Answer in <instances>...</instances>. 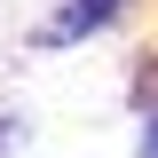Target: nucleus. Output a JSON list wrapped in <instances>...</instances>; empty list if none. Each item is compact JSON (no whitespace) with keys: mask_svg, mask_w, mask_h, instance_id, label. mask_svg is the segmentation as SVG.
I'll use <instances>...</instances> for the list:
<instances>
[{"mask_svg":"<svg viewBox=\"0 0 158 158\" xmlns=\"http://www.w3.org/2000/svg\"><path fill=\"white\" fill-rule=\"evenodd\" d=\"M111 8H118V0H79L71 16L56 24V40H63V32H87V24H103V16H111Z\"/></svg>","mask_w":158,"mask_h":158,"instance_id":"f257e3e1","label":"nucleus"},{"mask_svg":"<svg viewBox=\"0 0 158 158\" xmlns=\"http://www.w3.org/2000/svg\"><path fill=\"white\" fill-rule=\"evenodd\" d=\"M150 158H158V118H150Z\"/></svg>","mask_w":158,"mask_h":158,"instance_id":"f03ea898","label":"nucleus"}]
</instances>
